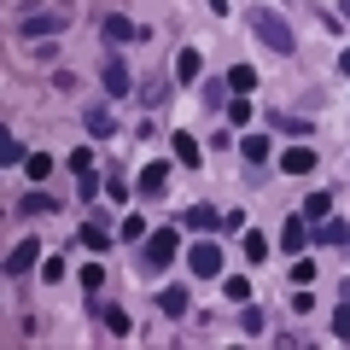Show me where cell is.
<instances>
[{"mask_svg":"<svg viewBox=\"0 0 350 350\" xmlns=\"http://www.w3.org/2000/svg\"><path fill=\"white\" fill-rule=\"evenodd\" d=\"M105 41H111V47H123V41H140V29L129 24V18H117V12H111V18H105Z\"/></svg>","mask_w":350,"mask_h":350,"instance_id":"obj_12","label":"cell"},{"mask_svg":"<svg viewBox=\"0 0 350 350\" xmlns=\"http://www.w3.org/2000/svg\"><path fill=\"white\" fill-rule=\"evenodd\" d=\"M345 239H350L345 222H321V245H345Z\"/></svg>","mask_w":350,"mask_h":350,"instance_id":"obj_28","label":"cell"},{"mask_svg":"<svg viewBox=\"0 0 350 350\" xmlns=\"http://www.w3.org/2000/svg\"><path fill=\"white\" fill-rule=\"evenodd\" d=\"M187 269H193L199 280H216V275L228 269V257H222V245H216V239H199V245L187 251Z\"/></svg>","mask_w":350,"mask_h":350,"instance_id":"obj_3","label":"cell"},{"mask_svg":"<svg viewBox=\"0 0 350 350\" xmlns=\"http://www.w3.org/2000/svg\"><path fill=\"white\" fill-rule=\"evenodd\" d=\"M100 280H105L100 262H82V286H88V292H100Z\"/></svg>","mask_w":350,"mask_h":350,"instance_id":"obj_31","label":"cell"},{"mask_svg":"<svg viewBox=\"0 0 350 350\" xmlns=\"http://www.w3.org/2000/svg\"><path fill=\"white\" fill-rule=\"evenodd\" d=\"M175 158L187 163V170L199 163V140H193V135H181V129H175Z\"/></svg>","mask_w":350,"mask_h":350,"instance_id":"obj_17","label":"cell"},{"mask_svg":"<svg viewBox=\"0 0 350 350\" xmlns=\"http://www.w3.org/2000/svg\"><path fill=\"white\" fill-rule=\"evenodd\" d=\"M262 257H269V234L251 228V234H245V262H262Z\"/></svg>","mask_w":350,"mask_h":350,"instance_id":"obj_20","label":"cell"},{"mask_svg":"<svg viewBox=\"0 0 350 350\" xmlns=\"http://www.w3.org/2000/svg\"><path fill=\"white\" fill-rule=\"evenodd\" d=\"M327 211H333V193H310V199H304V216H310V222H321Z\"/></svg>","mask_w":350,"mask_h":350,"instance_id":"obj_18","label":"cell"},{"mask_svg":"<svg viewBox=\"0 0 350 350\" xmlns=\"http://www.w3.org/2000/svg\"><path fill=\"white\" fill-rule=\"evenodd\" d=\"M88 135H94V140H111V135H117V123H111L105 105H88Z\"/></svg>","mask_w":350,"mask_h":350,"instance_id":"obj_11","label":"cell"},{"mask_svg":"<svg viewBox=\"0 0 350 350\" xmlns=\"http://www.w3.org/2000/svg\"><path fill=\"white\" fill-rule=\"evenodd\" d=\"M333 338L338 345H350V304L338 298V310H333Z\"/></svg>","mask_w":350,"mask_h":350,"instance_id":"obj_21","label":"cell"},{"mask_svg":"<svg viewBox=\"0 0 350 350\" xmlns=\"http://www.w3.org/2000/svg\"><path fill=\"white\" fill-rule=\"evenodd\" d=\"M228 123H239V129L251 123V105H245V94H234V100H228Z\"/></svg>","mask_w":350,"mask_h":350,"instance_id":"obj_26","label":"cell"},{"mask_svg":"<svg viewBox=\"0 0 350 350\" xmlns=\"http://www.w3.org/2000/svg\"><path fill=\"white\" fill-rule=\"evenodd\" d=\"M146 234H152L146 216H123V239H129V245H146Z\"/></svg>","mask_w":350,"mask_h":350,"instance_id":"obj_19","label":"cell"},{"mask_svg":"<svg viewBox=\"0 0 350 350\" xmlns=\"http://www.w3.org/2000/svg\"><path fill=\"white\" fill-rule=\"evenodd\" d=\"M338 70H345V76H350V47H345V53H338Z\"/></svg>","mask_w":350,"mask_h":350,"instance_id":"obj_36","label":"cell"},{"mask_svg":"<svg viewBox=\"0 0 350 350\" xmlns=\"http://www.w3.org/2000/svg\"><path fill=\"white\" fill-rule=\"evenodd\" d=\"M105 327H111V333H129V310H117V304H105Z\"/></svg>","mask_w":350,"mask_h":350,"instance_id":"obj_29","label":"cell"},{"mask_svg":"<svg viewBox=\"0 0 350 350\" xmlns=\"http://www.w3.org/2000/svg\"><path fill=\"white\" fill-rule=\"evenodd\" d=\"M292 280H298V286H310V280H315V262L298 257V262H292Z\"/></svg>","mask_w":350,"mask_h":350,"instance_id":"obj_32","label":"cell"},{"mask_svg":"<svg viewBox=\"0 0 350 350\" xmlns=\"http://www.w3.org/2000/svg\"><path fill=\"white\" fill-rule=\"evenodd\" d=\"M76 187H82V199H94V193H105V181L94 170H82V175H76Z\"/></svg>","mask_w":350,"mask_h":350,"instance_id":"obj_30","label":"cell"},{"mask_svg":"<svg viewBox=\"0 0 350 350\" xmlns=\"http://www.w3.org/2000/svg\"><path fill=\"white\" fill-rule=\"evenodd\" d=\"M36 262H41V245H36V239H24V245H12V257H6V275H29Z\"/></svg>","mask_w":350,"mask_h":350,"instance_id":"obj_6","label":"cell"},{"mask_svg":"<svg viewBox=\"0 0 350 350\" xmlns=\"http://www.w3.org/2000/svg\"><path fill=\"white\" fill-rule=\"evenodd\" d=\"M187 228H193V234H222V216H216L211 204H193V211H187Z\"/></svg>","mask_w":350,"mask_h":350,"instance_id":"obj_9","label":"cell"},{"mask_svg":"<svg viewBox=\"0 0 350 350\" xmlns=\"http://www.w3.org/2000/svg\"><path fill=\"white\" fill-rule=\"evenodd\" d=\"M18 211H24V216H47V211H53V199H47V193H29Z\"/></svg>","mask_w":350,"mask_h":350,"instance_id":"obj_27","label":"cell"},{"mask_svg":"<svg viewBox=\"0 0 350 350\" xmlns=\"http://www.w3.org/2000/svg\"><path fill=\"white\" fill-rule=\"evenodd\" d=\"M158 310L163 315H187V292H181V286H163L158 292Z\"/></svg>","mask_w":350,"mask_h":350,"instance_id":"obj_14","label":"cell"},{"mask_svg":"<svg viewBox=\"0 0 350 350\" xmlns=\"http://www.w3.org/2000/svg\"><path fill=\"white\" fill-rule=\"evenodd\" d=\"M222 292H228L234 304H245V298H251V280H245V275H228V280H222Z\"/></svg>","mask_w":350,"mask_h":350,"instance_id":"obj_24","label":"cell"},{"mask_svg":"<svg viewBox=\"0 0 350 350\" xmlns=\"http://www.w3.org/2000/svg\"><path fill=\"white\" fill-rule=\"evenodd\" d=\"M82 239H88V251H105V228L88 222V228H82Z\"/></svg>","mask_w":350,"mask_h":350,"instance_id":"obj_35","label":"cell"},{"mask_svg":"<svg viewBox=\"0 0 350 350\" xmlns=\"http://www.w3.org/2000/svg\"><path fill=\"white\" fill-rule=\"evenodd\" d=\"M280 245H286V251H292V257H298V251H304V245H310V216H292V222H286V228H280Z\"/></svg>","mask_w":350,"mask_h":350,"instance_id":"obj_7","label":"cell"},{"mask_svg":"<svg viewBox=\"0 0 350 350\" xmlns=\"http://www.w3.org/2000/svg\"><path fill=\"white\" fill-rule=\"evenodd\" d=\"M163 187H170V163H146V170H140V193H146V199H158Z\"/></svg>","mask_w":350,"mask_h":350,"instance_id":"obj_8","label":"cell"},{"mask_svg":"<svg viewBox=\"0 0 350 350\" xmlns=\"http://www.w3.org/2000/svg\"><path fill=\"white\" fill-rule=\"evenodd\" d=\"M0 158H6V163H18V158H24V146H18L12 135H0Z\"/></svg>","mask_w":350,"mask_h":350,"instance_id":"obj_34","label":"cell"},{"mask_svg":"<svg viewBox=\"0 0 350 350\" xmlns=\"http://www.w3.org/2000/svg\"><path fill=\"white\" fill-rule=\"evenodd\" d=\"M82 170H94V152L76 146V152H70V175H82Z\"/></svg>","mask_w":350,"mask_h":350,"instance_id":"obj_33","label":"cell"},{"mask_svg":"<svg viewBox=\"0 0 350 350\" xmlns=\"http://www.w3.org/2000/svg\"><path fill=\"white\" fill-rule=\"evenodd\" d=\"M204 6H211V12H228V0H204Z\"/></svg>","mask_w":350,"mask_h":350,"instance_id":"obj_37","label":"cell"},{"mask_svg":"<svg viewBox=\"0 0 350 350\" xmlns=\"http://www.w3.org/2000/svg\"><path fill=\"white\" fill-rule=\"evenodd\" d=\"M199 70H204V64H199V53H193V47L175 53V82H199Z\"/></svg>","mask_w":350,"mask_h":350,"instance_id":"obj_13","label":"cell"},{"mask_svg":"<svg viewBox=\"0 0 350 350\" xmlns=\"http://www.w3.org/2000/svg\"><path fill=\"white\" fill-rule=\"evenodd\" d=\"M105 199H111V204H129V181H123V175H105Z\"/></svg>","mask_w":350,"mask_h":350,"instance_id":"obj_25","label":"cell"},{"mask_svg":"<svg viewBox=\"0 0 350 350\" xmlns=\"http://www.w3.org/2000/svg\"><path fill=\"white\" fill-rule=\"evenodd\" d=\"M280 170H286V175H310V170H315V152H310V146L280 152Z\"/></svg>","mask_w":350,"mask_h":350,"instance_id":"obj_10","label":"cell"},{"mask_svg":"<svg viewBox=\"0 0 350 350\" xmlns=\"http://www.w3.org/2000/svg\"><path fill=\"white\" fill-rule=\"evenodd\" d=\"M59 29H70V12H64V6H41V12H24L18 18V36H59Z\"/></svg>","mask_w":350,"mask_h":350,"instance_id":"obj_2","label":"cell"},{"mask_svg":"<svg viewBox=\"0 0 350 350\" xmlns=\"http://www.w3.org/2000/svg\"><path fill=\"white\" fill-rule=\"evenodd\" d=\"M245 163H269V135H245Z\"/></svg>","mask_w":350,"mask_h":350,"instance_id":"obj_16","label":"cell"},{"mask_svg":"<svg viewBox=\"0 0 350 350\" xmlns=\"http://www.w3.org/2000/svg\"><path fill=\"white\" fill-rule=\"evenodd\" d=\"M47 170H53V158H47V152H29V158H24V175H29V181H41Z\"/></svg>","mask_w":350,"mask_h":350,"instance_id":"obj_22","label":"cell"},{"mask_svg":"<svg viewBox=\"0 0 350 350\" xmlns=\"http://www.w3.org/2000/svg\"><path fill=\"white\" fill-rule=\"evenodd\" d=\"M239 327H245V333L257 338V333H262V327H269V321H262V310H257V304H245V310H239Z\"/></svg>","mask_w":350,"mask_h":350,"instance_id":"obj_23","label":"cell"},{"mask_svg":"<svg viewBox=\"0 0 350 350\" xmlns=\"http://www.w3.org/2000/svg\"><path fill=\"white\" fill-rule=\"evenodd\" d=\"M105 94H111V100H129V94H135V82H129L123 59H105Z\"/></svg>","mask_w":350,"mask_h":350,"instance_id":"obj_5","label":"cell"},{"mask_svg":"<svg viewBox=\"0 0 350 350\" xmlns=\"http://www.w3.org/2000/svg\"><path fill=\"white\" fill-rule=\"evenodd\" d=\"M181 251V239H175V228H152L146 234V269H163V262Z\"/></svg>","mask_w":350,"mask_h":350,"instance_id":"obj_4","label":"cell"},{"mask_svg":"<svg viewBox=\"0 0 350 350\" xmlns=\"http://www.w3.org/2000/svg\"><path fill=\"white\" fill-rule=\"evenodd\" d=\"M228 88H234V94H251V88H257V70H251V64H234V70H228Z\"/></svg>","mask_w":350,"mask_h":350,"instance_id":"obj_15","label":"cell"},{"mask_svg":"<svg viewBox=\"0 0 350 350\" xmlns=\"http://www.w3.org/2000/svg\"><path fill=\"white\" fill-rule=\"evenodd\" d=\"M245 24H251V36H257L262 47H275V53H292V47H298L292 24H286L280 12H269V6H251V12H245Z\"/></svg>","mask_w":350,"mask_h":350,"instance_id":"obj_1","label":"cell"}]
</instances>
